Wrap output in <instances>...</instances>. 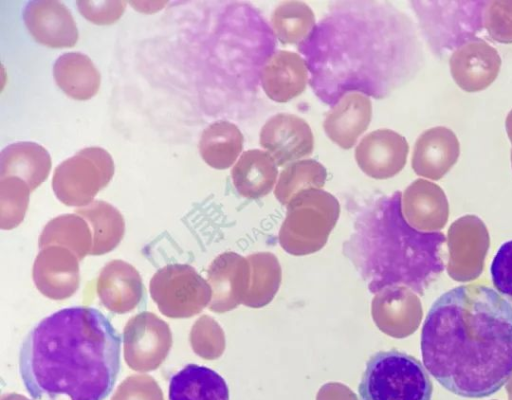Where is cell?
<instances>
[{"label":"cell","mask_w":512,"mask_h":400,"mask_svg":"<svg viewBox=\"0 0 512 400\" xmlns=\"http://www.w3.org/2000/svg\"><path fill=\"white\" fill-rule=\"evenodd\" d=\"M420 345L424 367L445 389L491 396L512 377V304L484 285L454 287L432 303Z\"/></svg>","instance_id":"cell-1"},{"label":"cell","mask_w":512,"mask_h":400,"mask_svg":"<svg viewBox=\"0 0 512 400\" xmlns=\"http://www.w3.org/2000/svg\"><path fill=\"white\" fill-rule=\"evenodd\" d=\"M122 336L98 309L72 306L24 337L19 374L34 400H104L120 372Z\"/></svg>","instance_id":"cell-2"},{"label":"cell","mask_w":512,"mask_h":400,"mask_svg":"<svg viewBox=\"0 0 512 400\" xmlns=\"http://www.w3.org/2000/svg\"><path fill=\"white\" fill-rule=\"evenodd\" d=\"M401 198L366 211L342 246L343 255L372 294L405 287L422 296L445 268V235L409 224Z\"/></svg>","instance_id":"cell-3"},{"label":"cell","mask_w":512,"mask_h":400,"mask_svg":"<svg viewBox=\"0 0 512 400\" xmlns=\"http://www.w3.org/2000/svg\"><path fill=\"white\" fill-rule=\"evenodd\" d=\"M432 392L424 365L398 350L373 354L358 386L360 400H431Z\"/></svg>","instance_id":"cell-4"},{"label":"cell","mask_w":512,"mask_h":400,"mask_svg":"<svg viewBox=\"0 0 512 400\" xmlns=\"http://www.w3.org/2000/svg\"><path fill=\"white\" fill-rule=\"evenodd\" d=\"M114 170V161L105 149L87 147L55 168L52 187L63 203L84 204L107 186Z\"/></svg>","instance_id":"cell-5"},{"label":"cell","mask_w":512,"mask_h":400,"mask_svg":"<svg viewBox=\"0 0 512 400\" xmlns=\"http://www.w3.org/2000/svg\"><path fill=\"white\" fill-rule=\"evenodd\" d=\"M259 141L277 166L307 157L314 148V136L309 124L303 118L289 113L270 117L261 128Z\"/></svg>","instance_id":"cell-6"},{"label":"cell","mask_w":512,"mask_h":400,"mask_svg":"<svg viewBox=\"0 0 512 400\" xmlns=\"http://www.w3.org/2000/svg\"><path fill=\"white\" fill-rule=\"evenodd\" d=\"M409 145L404 136L391 129L366 134L355 149L359 168L374 179L396 176L405 166Z\"/></svg>","instance_id":"cell-7"},{"label":"cell","mask_w":512,"mask_h":400,"mask_svg":"<svg viewBox=\"0 0 512 400\" xmlns=\"http://www.w3.org/2000/svg\"><path fill=\"white\" fill-rule=\"evenodd\" d=\"M23 20L31 36L50 48L73 47L78 40L76 22L69 9L57 0L30 1Z\"/></svg>","instance_id":"cell-8"},{"label":"cell","mask_w":512,"mask_h":400,"mask_svg":"<svg viewBox=\"0 0 512 400\" xmlns=\"http://www.w3.org/2000/svg\"><path fill=\"white\" fill-rule=\"evenodd\" d=\"M455 83L466 92L486 89L497 78L501 58L497 50L483 40H471L458 47L449 60Z\"/></svg>","instance_id":"cell-9"},{"label":"cell","mask_w":512,"mask_h":400,"mask_svg":"<svg viewBox=\"0 0 512 400\" xmlns=\"http://www.w3.org/2000/svg\"><path fill=\"white\" fill-rule=\"evenodd\" d=\"M460 145L455 133L443 126L429 128L416 140L411 165L424 178L439 180L457 162Z\"/></svg>","instance_id":"cell-10"},{"label":"cell","mask_w":512,"mask_h":400,"mask_svg":"<svg viewBox=\"0 0 512 400\" xmlns=\"http://www.w3.org/2000/svg\"><path fill=\"white\" fill-rule=\"evenodd\" d=\"M261 85L269 99L285 103L299 96L306 88L308 70L303 58L295 52H274L261 71Z\"/></svg>","instance_id":"cell-11"},{"label":"cell","mask_w":512,"mask_h":400,"mask_svg":"<svg viewBox=\"0 0 512 400\" xmlns=\"http://www.w3.org/2000/svg\"><path fill=\"white\" fill-rule=\"evenodd\" d=\"M371 118V100L360 93H348L327 113L323 128L335 144L350 149L367 130Z\"/></svg>","instance_id":"cell-12"},{"label":"cell","mask_w":512,"mask_h":400,"mask_svg":"<svg viewBox=\"0 0 512 400\" xmlns=\"http://www.w3.org/2000/svg\"><path fill=\"white\" fill-rule=\"evenodd\" d=\"M52 161L48 151L35 142H16L0 154V178L18 177L30 190L36 189L48 177Z\"/></svg>","instance_id":"cell-13"},{"label":"cell","mask_w":512,"mask_h":400,"mask_svg":"<svg viewBox=\"0 0 512 400\" xmlns=\"http://www.w3.org/2000/svg\"><path fill=\"white\" fill-rule=\"evenodd\" d=\"M169 400H229L224 378L206 366L188 364L171 376Z\"/></svg>","instance_id":"cell-14"},{"label":"cell","mask_w":512,"mask_h":400,"mask_svg":"<svg viewBox=\"0 0 512 400\" xmlns=\"http://www.w3.org/2000/svg\"><path fill=\"white\" fill-rule=\"evenodd\" d=\"M272 156L260 149L244 151L231 170L237 191L247 198H258L271 191L278 177Z\"/></svg>","instance_id":"cell-15"},{"label":"cell","mask_w":512,"mask_h":400,"mask_svg":"<svg viewBox=\"0 0 512 400\" xmlns=\"http://www.w3.org/2000/svg\"><path fill=\"white\" fill-rule=\"evenodd\" d=\"M53 76L58 87L76 100L91 99L100 88L98 69L87 55L80 52L59 56L53 66Z\"/></svg>","instance_id":"cell-16"},{"label":"cell","mask_w":512,"mask_h":400,"mask_svg":"<svg viewBox=\"0 0 512 400\" xmlns=\"http://www.w3.org/2000/svg\"><path fill=\"white\" fill-rule=\"evenodd\" d=\"M243 141V135L235 124L217 121L202 132L199 152L206 164L224 170L231 167L239 157Z\"/></svg>","instance_id":"cell-17"},{"label":"cell","mask_w":512,"mask_h":400,"mask_svg":"<svg viewBox=\"0 0 512 400\" xmlns=\"http://www.w3.org/2000/svg\"><path fill=\"white\" fill-rule=\"evenodd\" d=\"M315 24L312 9L302 1H284L273 10L271 25L274 34L283 44H297Z\"/></svg>","instance_id":"cell-18"},{"label":"cell","mask_w":512,"mask_h":400,"mask_svg":"<svg viewBox=\"0 0 512 400\" xmlns=\"http://www.w3.org/2000/svg\"><path fill=\"white\" fill-rule=\"evenodd\" d=\"M327 178L326 168L314 159L298 160L287 165L280 173L275 195L282 201L308 188H321Z\"/></svg>","instance_id":"cell-19"},{"label":"cell","mask_w":512,"mask_h":400,"mask_svg":"<svg viewBox=\"0 0 512 400\" xmlns=\"http://www.w3.org/2000/svg\"><path fill=\"white\" fill-rule=\"evenodd\" d=\"M484 26L490 38L499 43H512V0L488 2Z\"/></svg>","instance_id":"cell-20"},{"label":"cell","mask_w":512,"mask_h":400,"mask_svg":"<svg viewBox=\"0 0 512 400\" xmlns=\"http://www.w3.org/2000/svg\"><path fill=\"white\" fill-rule=\"evenodd\" d=\"M78 11L88 21L97 25H110L122 16L126 1L120 0H79Z\"/></svg>","instance_id":"cell-21"},{"label":"cell","mask_w":512,"mask_h":400,"mask_svg":"<svg viewBox=\"0 0 512 400\" xmlns=\"http://www.w3.org/2000/svg\"><path fill=\"white\" fill-rule=\"evenodd\" d=\"M28 184L18 177L0 178L2 208H7L9 218H20L28 203Z\"/></svg>","instance_id":"cell-22"},{"label":"cell","mask_w":512,"mask_h":400,"mask_svg":"<svg viewBox=\"0 0 512 400\" xmlns=\"http://www.w3.org/2000/svg\"><path fill=\"white\" fill-rule=\"evenodd\" d=\"M490 274L497 292L512 299V240L504 242L497 250Z\"/></svg>","instance_id":"cell-23"},{"label":"cell","mask_w":512,"mask_h":400,"mask_svg":"<svg viewBox=\"0 0 512 400\" xmlns=\"http://www.w3.org/2000/svg\"><path fill=\"white\" fill-rule=\"evenodd\" d=\"M112 400H163V397L153 381L129 379L118 388Z\"/></svg>","instance_id":"cell-24"},{"label":"cell","mask_w":512,"mask_h":400,"mask_svg":"<svg viewBox=\"0 0 512 400\" xmlns=\"http://www.w3.org/2000/svg\"><path fill=\"white\" fill-rule=\"evenodd\" d=\"M505 128H506V132L509 137V140L512 144V110L508 113V115L506 117Z\"/></svg>","instance_id":"cell-25"},{"label":"cell","mask_w":512,"mask_h":400,"mask_svg":"<svg viewBox=\"0 0 512 400\" xmlns=\"http://www.w3.org/2000/svg\"><path fill=\"white\" fill-rule=\"evenodd\" d=\"M2 400H29L24 396L18 395V394H9L2 398Z\"/></svg>","instance_id":"cell-26"},{"label":"cell","mask_w":512,"mask_h":400,"mask_svg":"<svg viewBox=\"0 0 512 400\" xmlns=\"http://www.w3.org/2000/svg\"><path fill=\"white\" fill-rule=\"evenodd\" d=\"M511 164H512V151H511Z\"/></svg>","instance_id":"cell-27"}]
</instances>
